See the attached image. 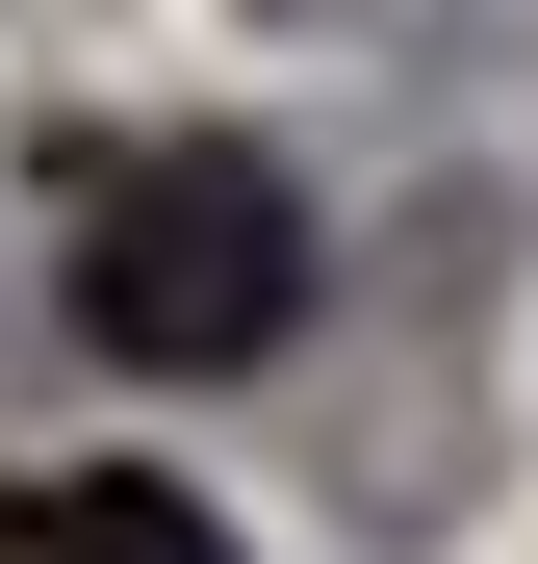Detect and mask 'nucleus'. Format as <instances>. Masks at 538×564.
Wrapping results in <instances>:
<instances>
[{"instance_id":"nucleus-1","label":"nucleus","mask_w":538,"mask_h":564,"mask_svg":"<svg viewBox=\"0 0 538 564\" xmlns=\"http://www.w3.org/2000/svg\"><path fill=\"white\" fill-rule=\"evenodd\" d=\"M308 308V180L179 129V154H103L77 180V334L129 359V386H231V359H283Z\"/></svg>"},{"instance_id":"nucleus-2","label":"nucleus","mask_w":538,"mask_h":564,"mask_svg":"<svg viewBox=\"0 0 538 564\" xmlns=\"http://www.w3.org/2000/svg\"><path fill=\"white\" fill-rule=\"evenodd\" d=\"M0 564H231V539H206V488L103 462V488H0Z\"/></svg>"}]
</instances>
